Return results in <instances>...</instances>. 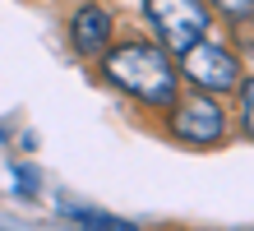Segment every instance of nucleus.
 <instances>
[{
  "label": "nucleus",
  "mask_w": 254,
  "mask_h": 231,
  "mask_svg": "<svg viewBox=\"0 0 254 231\" xmlns=\"http://www.w3.org/2000/svg\"><path fill=\"white\" fill-rule=\"evenodd\" d=\"M102 74H107V83H116L121 92H129L134 102L143 106H167L176 97V65L171 56L162 51L153 42H125L116 46V51L102 60Z\"/></svg>",
  "instance_id": "1"
},
{
  "label": "nucleus",
  "mask_w": 254,
  "mask_h": 231,
  "mask_svg": "<svg viewBox=\"0 0 254 231\" xmlns=\"http://www.w3.org/2000/svg\"><path fill=\"white\" fill-rule=\"evenodd\" d=\"M181 70H185V79L199 88V92H213V97H227V92L241 88V60H236L231 46H222V42H194L181 51Z\"/></svg>",
  "instance_id": "2"
},
{
  "label": "nucleus",
  "mask_w": 254,
  "mask_h": 231,
  "mask_svg": "<svg viewBox=\"0 0 254 231\" xmlns=\"http://www.w3.org/2000/svg\"><path fill=\"white\" fill-rule=\"evenodd\" d=\"M167 130H171V139H181V144L213 148V144L227 139V111H222V102L213 97V92H194V97L171 106Z\"/></svg>",
  "instance_id": "3"
},
{
  "label": "nucleus",
  "mask_w": 254,
  "mask_h": 231,
  "mask_svg": "<svg viewBox=\"0 0 254 231\" xmlns=\"http://www.w3.org/2000/svg\"><path fill=\"white\" fill-rule=\"evenodd\" d=\"M143 14L153 19L157 37L171 56H181L185 46H194L208 33V9L199 0H143Z\"/></svg>",
  "instance_id": "4"
},
{
  "label": "nucleus",
  "mask_w": 254,
  "mask_h": 231,
  "mask_svg": "<svg viewBox=\"0 0 254 231\" xmlns=\"http://www.w3.org/2000/svg\"><path fill=\"white\" fill-rule=\"evenodd\" d=\"M69 42H74L79 56H97L102 46L111 42V14L102 5H83L74 14V23H69Z\"/></svg>",
  "instance_id": "5"
},
{
  "label": "nucleus",
  "mask_w": 254,
  "mask_h": 231,
  "mask_svg": "<svg viewBox=\"0 0 254 231\" xmlns=\"http://www.w3.org/2000/svg\"><path fill=\"white\" fill-rule=\"evenodd\" d=\"M213 5L222 9V19H231V23L254 19V0H213Z\"/></svg>",
  "instance_id": "6"
},
{
  "label": "nucleus",
  "mask_w": 254,
  "mask_h": 231,
  "mask_svg": "<svg viewBox=\"0 0 254 231\" xmlns=\"http://www.w3.org/2000/svg\"><path fill=\"white\" fill-rule=\"evenodd\" d=\"M241 92V116H245V134H254V79L236 88Z\"/></svg>",
  "instance_id": "7"
}]
</instances>
